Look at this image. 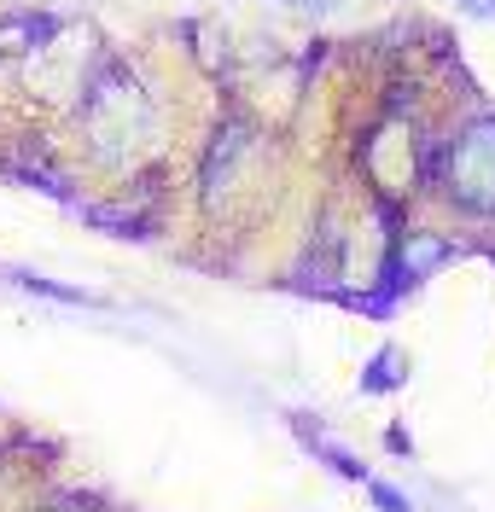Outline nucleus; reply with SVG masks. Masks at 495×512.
<instances>
[{
    "mask_svg": "<svg viewBox=\"0 0 495 512\" xmlns=\"http://www.w3.org/2000/svg\"><path fill=\"white\" fill-rule=\"evenodd\" d=\"M396 379H402V355H396V350H379V361L362 373V390H391Z\"/></svg>",
    "mask_w": 495,
    "mask_h": 512,
    "instance_id": "3",
    "label": "nucleus"
},
{
    "mask_svg": "<svg viewBox=\"0 0 495 512\" xmlns=\"http://www.w3.org/2000/svg\"><path fill=\"white\" fill-rule=\"evenodd\" d=\"M12 280L24 291H35V297H59V303H82V291L76 286H59V280H41V274H24V268H12Z\"/></svg>",
    "mask_w": 495,
    "mask_h": 512,
    "instance_id": "4",
    "label": "nucleus"
},
{
    "mask_svg": "<svg viewBox=\"0 0 495 512\" xmlns=\"http://www.w3.org/2000/svg\"><path fill=\"white\" fill-rule=\"evenodd\" d=\"M82 123H88V140H94L99 158L129 163V158H140V152L152 146L158 111H152L146 88L134 82V70L105 64L94 82H88V94H82Z\"/></svg>",
    "mask_w": 495,
    "mask_h": 512,
    "instance_id": "1",
    "label": "nucleus"
},
{
    "mask_svg": "<svg viewBox=\"0 0 495 512\" xmlns=\"http://www.w3.org/2000/svg\"><path fill=\"white\" fill-rule=\"evenodd\" d=\"M443 181L455 192V204L478 210V216H495V117L455 134V146L443 158Z\"/></svg>",
    "mask_w": 495,
    "mask_h": 512,
    "instance_id": "2",
    "label": "nucleus"
},
{
    "mask_svg": "<svg viewBox=\"0 0 495 512\" xmlns=\"http://www.w3.org/2000/svg\"><path fill=\"white\" fill-rule=\"evenodd\" d=\"M373 501H379V512H408V501L396 489H385V483H373Z\"/></svg>",
    "mask_w": 495,
    "mask_h": 512,
    "instance_id": "5",
    "label": "nucleus"
},
{
    "mask_svg": "<svg viewBox=\"0 0 495 512\" xmlns=\"http://www.w3.org/2000/svg\"><path fill=\"white\" fill-rule=\"evenodd\" d=\"M466 12H495V0H461Z\"/></svg>",
    "mask_w": 495,
    "mask_h": 512,
    "instance_id": "6",
    "label": "nucleus"
}]
</instances>
